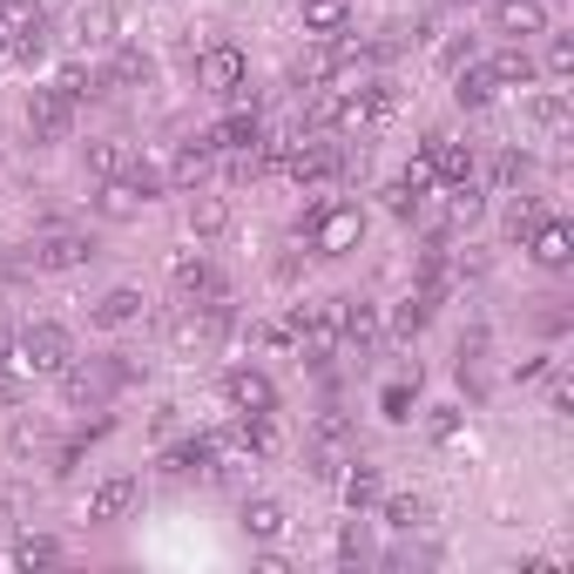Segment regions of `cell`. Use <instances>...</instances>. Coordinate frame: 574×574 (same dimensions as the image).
I'll list each match as a JSON object with an SVG mask.
<instances>
[{
  "instance_id": "6da1fadb",
  "label": "cell",
  "mask_w": 574,
  "mask_h": 574,
  "mask_svg": "<svg viewBox=\"0 0 574 574\" xmlns=\"http://www.w3.org/2000/svg\"><path fill=\"white\" fill-rule=\"evenodd\" d=\"M359 236H365V210H359V203H324V210H311V251H318V258L359 251Z\"/></svg>"
},
{
  "instance_id": "7a4b0ae2",
  "label": "cell",
  "mask_w": 574,
  "mask_h": 574,
  "mask_svg": "<svg viewBox=\"0 0 574 574\" xmlns=\"http://www.w3.org/2000/svg\"><path fill=\"white\" fill-rule=\"evenodd\" d=\"M14 352H21V365H28V372H48V379H61V372L74 365V339H68V324H48V318H41V324H28Z\"/></svg>"
},
{
  "instance_id": "3957f363",
  "label": "cell",
  "mask_w": 574,
  "mask_h": 574,
  "mask_svg": "<svg viewBox=\"0 0 574 574\" xmlns=\"http://www.w3.org/2000/svg\"><path fill=\"white\" fill-rule=\"evenodd\" d=\"M89 258H95V243L81 236V230H68V223H48V230L28 243V264H34V271H81Z\"/></svg>"
},
{
  "instance_id": "277c9868",
  "label": "cell",
  "mask_w": 574,
  "mask_h": 574,
  "mask_svg": "<svg viewBox=\"0 0 574 574\" xmlns=\"http://www.w3.org/2000/svg\"><path fill=\"white\" fill-rule=\"evenodd\" d=\"M298 339H304L311 359H332V352L345 345V298H332V304H298Z\"/></svg>"
},
{
  "instance_id": "5b68a950",
  "label": "cell",
  "mask_w": 574,
  "mask_h": 574,
  "mask_svg": "<svg viewBox=\"0 0 574 574\" xmlns=\"http://www.w3.org/2000/svg\"><path fill=\"white\" fill-rule=\"evenodd\" d=\"M28 135L34 142H68L74 135V102L61 89H34L28 95Z\"/></svg>"
},
{
  "instance_id": "8992f818",
  "label": "cell",
  "mask_w": 574,
  "mask_h": 574,
  "mask_svg": "<svg viewBox=\"0 0 574 574\" xmlns=\"http://www.w3.org/2000/svg\"><path fill=\"white\" fill-rule=\"evenodd\" d=\"M345 162H352V155H345L339 142H298V149L284 155V170H291L298 183H339Z\"/></svg>"
},
{
  "instance_id": "52a82bcc",
  "label": "cell",
  "mask_w": 574,
  "mask_h": 574,
  "mask_svg": "<svg viewBox=\"0 0 574 574\" xmlns=\"http://www.w3.org/2000/svg\"><path fill=\"white\" fill-rule=\"evenodd\" d=\"M197 81H203L210 95H236L243 81H251V61H243V48L216 41V48H203V61H197Z\"/></svg>"
},
{
  "instance_id": "ba28073f",
  "label": "cell",
  "mask_w": 574,
  "mask_h": 574,
  "mask_svg": "<svg viewBox=\"0 0 574 574\" xmlns=\"http://www.w3.org/2000/svg\"><path fill=\"white\" fill-rule=\"evenodd\" d=\"M223 392H230L236 413H278V385H271L264 372H251V365H236V372L223 379Z\"/></svg>"
},
{
  "instance_id": "9c48e42d",
  "label": "cell",
  "mask_w": 574,
  "mask_h": 574,
  "mask_svg": "<svg viewBox=\"0 0 574 574\" xmlns=\"http://www.w3.org/2000/svg\"><path fill=\"white\" fill-rule=\"evenodd\" d=\"M527 251H534V264H541V271H567V264H574V230H567V223H554V216H541V223H534V236H527Z\"/></svg>"
},
{
  "instance_id": "30bf717a",
  "label": "cell",
  "mask_w": 574,
  "mask_h": 574,
  "mask_svg": "<svg viewBox=\"0 0 574 574\" xmlns=\"http://www.w3.org/2000/svg\"><path fill=\"white\" fill-rule=\"evenodd\" d=\"M170 278H177V291H183L190 304H197V298H203V304H210V298H230V284L216 278V264H210V258H177V264H170Z\"/></svg>"
},
{
  "instance_id": "8fae6325",
  "label": "cell",
  "mask_w": 574,
  "mask_h": 574,
  "mask_svg": "<svg viewBox=\"0 0 574 574\" xmlns=\"http://www.w3.org/2000/svg\"><path fill=\"white\" fill-rule=\"evenodd\" d=\"M494 28H501L507 41L547 34V8H541V0H494Z\"/></svg>"
},
{
  "instance_id": "7c38bea8",
  "label": "cell",
  "mask_w": 574,
  "mask_h": 574,
  "mask_svg": "<svg viewBox=\"0 0 574 574\" xmlns=\"http://www.w3.org/2000/svg\"><path fill=\"white\" fill-rule=\"evenodd\" d=\"M258 135H264V129H258V109H230V115H223V122H216L203 142H210V149H230V155H243V149H258Z\"/></svg>"
},
{
  "instance_id": "4fadbf2b",
  "label": "cell",
  "mask_w": 574,
  "mask_h": 574,
  "mask_svg": "<svg viewBox=\"0 0 574 574\" xmlns=\"http://www.w3.org/2000/svg\"><path fill=\"white\" fill-rule=\"evenodd\" d=\"M102 332H122V324H135L142 318V291H129V284H115V291H102L95 298V311H89Z\"/></svg>"
},
{
  "instance_id": "5bb4252c",
  "label": "cell",
  "mask_w": 574,
  "mask_h": 574,
  "mask_svg": "<svg viewBox=\"0 0 574 574\" xmlns=\"http://www.w3.org/2000/svg\"><path fill=\"white\" fill-rule=\"evenodd\" d=\"M216 433H197V440H183V446H170V453H162V466H170V473H210L216 466Z\"/></svg>"
},
{
  "instance_id": "9a60e30c",
  "label": "cell",
  "mask_w": 574,
  "mask_h": 574,
  "mask_svg": "<svg viewBox=\"0 0 574 574\" xmlns=\"http://www.w3.org/2000/svg\"><path fill=\"white\" fill-rule=\"evenodd\" d=\"M345 28H352V0H304V34L332 41V34H345Z\"/></svg>"
},
{
  "instance_id": "2e32d148",
  "label": "cell",
  "mask_w": 574,
  "mask_h": 574,
  "mask_svg": "<svg viewBox=\"0 0 574 574\" xmlns=\"http://www.w3.org/2000/svg\"><path fill=\"white\" fill-rule=\"evenodd\" d=\"M149 74H155V61L142 48H115V61H109V74L95 81V89H142Z\"/></svg>"
},
{
  "instance_id": "e0dca14e",
  "label": "cell",
  "mask_w": 574,
  "mask_h": 574,
  "mask_svg": "<svg viewBox=\"0 0 574 574\" xmlns=\"http://www.w3.org/2000/svg\"><path fill=\"white\" fill-rule=\"evenodd\" d=\"M494 95H501V81H494V68H473V61H466V68L453 74V102H460V109H486Z\"/></svg>"
},
{
  "instance_id": "ac0fdd59",
  "label": "cell",
  "mask_w": 574,
  "mask_h": 574,
  "mask_svg": "<svg viewBox=\"0 0 574 574\" xmlns=\"http://www.w3.org/2000/svg\"><path fill=\"white\" fill-rule=\"evenodd\" d=\"M129 507H135V480H129V473H115V480H102V486H95L89 521H122Z\"/></svg>"
},
{
  "instance_id": "d6986e66",
  "label": "cell",
  "mask_w": 574,
  "mask_h": 574,
  "mask_svg": "<svg viewBox=\"0 0 574 574\" xmlns=\"http://www.w3.org/2000/svg\"><path fill=\"white\" fill-rule=\"evenodd\" d=\"M210 162H216V149H210V142H183V149H177V162H170V183H177V190H197V183L210 177Z\"/></svg>"
},
{
  "instance_id": "ffe728a7",
  "label": "cell",
  "mask_w": 574,
  "mask_h": 574,
  "mask_svg": "<svg viewBox=\"0 0 574 574\" xmlns=\"http://www.w3.org/2000/svg\"><path fill=\"white\" fill-rule=\"evenodd\" d=\"M95 203H102V216H115V223H129V216L142 210V190H135L129 177H102V197H95Z\"/></svg>"
},
{
  "instance_id": "44dd1931",
  "label": "cell",
  "mask_w": 574,
  "mask_h": 574,
  "mask_svg": "<svg viewBox=\"0 0 574 574\" xmlns=\"http://www.w3.org/2000/svg\"><path fill=\"white\" fill-rule=\"evenodd\" d=\"M243 534H251V541H278L284 534V507L278 501H243Z\"/></svg>"
},
{
  "instance_id": "7402d4cb",
  "label": "cell",
  "mask_w": 574,
  "mask_h": 574,
  "mask_svg": "<svg viewBox=\"0 0 574 574\" xmlns=\"http://www.w3.org/2000/svg\"><path fill=\"white\" fill-rule=\"evenodd\" d=\"M8 561H14V567H54V561H61V547H54L48 534H21V541L8 547Z\"/></svg>"
},
{
  "instance_id": "603a6c76",
  "label": "cell",
  "mask_w": 574,
  "mask_h": 574,
  "mask_svg": "<svg viewBox=\"0 0 574 574\" xmlns=\"http://www.w3.org/2000/svg\"><path fill=\"white\" fill-rule=\"evenodd\" d=\"M372 501H379V466L352 460V473H345V507L359 514V507H372Z\"/></svg>"
},
{
  "instance_id": "cb8c5ba5",
  "label": "cell",
  "mask_w": 574,
  "mask_h": 574,
  "mask_svg": "<svg viewBox=\"0 0 574 574\" xmlns=\"http://www.w3.org/2000/svg\"><path fill=\"white\" fill-rule=\"evenodd\" d=\"M486 68H494V81H501V89H507V81H521V89L534 81V61H527V48H521V41H514V48H501Z\"/></svg>"
},
{
  "instance_id": "d4e9b609",
  "label": "cell",
  "mask_w": 574,
  "mask_h": 574,
  "mask_svg": "<svg viewBox=\"0 0 574 574\" xmlns=\"http://www.w3.org/2000/svg\"><path fill=\"white\" fill-rule=\"evenodd\" d=\"M345 339H352V345H372V339H379V311H372L365 298H345Z\"/></svg>"
},
{
  "instance_id": "484cf974",
  "label": "cell",
  "mask_w": 574,
  "mask_h": 574,
  "mask_svg": "<svg viewBox=\"0 0 574 574\" xmlns=\"http://www.w3.org/2000/svg\"><path fill=\"white\" fill-rule=\"evenodd\" d=\"M223 223H230V210H223L216 197H190V230H197V236H216Z\"/></svg>"
},
{
  "instance_id": "4316f807",
  "label": "cell",
  "mask_w": 574,
  "mask_h": 574,
  "mask_svg": "<svg viewBox=\"0 0 574 574\" xmlns=\"http://www.w3.org/2000/svg\"><path fill=\"white\" fill-rule=\"evenodd\" d=\"M426 318H433V298H426V291H413V298L399 304V318H392V332H399V339H413V332H420Z\"/></svg>"
},
{
  "instance_id": "83f0119b",
  "label": "cell",
  "mask_w": 574,
  "mask_h": 574,
  "mask_svg": "<svg viewBox=\"0 0 574 574\" xmlns=\"http://www.w3.org/2000/svg\"><path fill=\"white\" fill-rule=\"evenodd\" d=\"M385 521H392V527H399V534H413V527H420V521H426V507H420V501H413V494H399V501H385Z\"/></svg>"
},
{
  "instance_id": "f1b7e54d",
  "label": "cell",
  "mask_w": 574,
  "mask_h": 574,
  "mask_svg": "<svg viewBox=\"0 0 574 574\" xmlns=\"http://www.w3.org/2000/svg\"><path fill=\"white\" fill-rule=\"evenodd\" d=\"M541 216H547V210H541L534 197H521V203L507 210V236H514V243H521V236H534V223H541Z\"/></svg>"
},
{
  "instance_id": "f546056e",
  "label": "cell",
  "mask_w": 574,
  "mask_h": 574,
  "mask_svg": "<svg viewBox=\"0 0 574 574\" xmlns=\"http://www.w3.org/2000/svg\"><path fill=\"white\" fill-rule=\"evenodd\" d=\"M122 162H129L122 142H89V170H95V177H122Z\"/></svg>"
},
{
  "instance_id": "4dcf8cb0",
  "label": "cell",
  "mask_w": 574,
  "mask_h": 574,
  "mask_svg": "<svg viewBox=\"0 0 574 574\" xmlns=\"http://www.w3.org/2000/svg\"><path fill=\"white\" fill-rule=\"evenodd\" d=\"M54 89H61L68 102H81V95H95V74H89V68L74 61V68H61V74H54Z\"/></svg>"
},
{
  "instance_id": "1f68e13d",
  "label": "cell",
  "mask_w": 574,
  "mask_h": 574,
  "mask_svg": "<svg viewBox=\"0 0 574 574\" xmlns=\"http://www.w3.org/2000/svg\"><path fill=\"white\" fill-rule=\"evenodd\" d=\"M413 385H420V379H413ZM413 385H405V379L385 385V399H379V405H385V420H413Z\"/></svg>"
},
{
  "instance_id": "d6a6232c",
  "label": "cell",
  "mask_w": 574,
  "mask_h": 574,
  "mask_svg": "<svg viewBox=\"0 0 574 574\" xmlns=\"http://www.w3.org/2000/svg\"><path fill=\"white\" fill-rule=\"evenodd\" d=\"M399 183H405V190H413V197H426V190H433V183H440V177H433V155H426V149H420V155H413V162H405V177H399Z\"/></svg>"
},
{
  "instance_id": "836d02e7",
  "label": "cell",
  "mask_w": 574,
  "mask_h": 574,
  "mask_svg": "<svg viewBox=\"0 0 574 574\" xmlns=\"http://www.w3.org/2000/svg\"><path fill=\"white\" fill-rule=\"evenodd\" d=\"M547 74H554V81H567V74H574V41H567V34H561V41H547Z\"/></svg>"
},
{
  "instance_id": "e575fe53",
  "label": "cell",
  "mask_w": 574,
  "mask_h": 574,
  "mask_svg": "<svg viewBox=\"0 0 574 574\" xmlns=\"http://www.w3.org/2000/svg\"><path fill=\"white\" fill-rule=\"evenodd\" d=\"M115 8H95V14H81V41H115Z\"/></svg>"
},
{
  "instance_id": "d590c367",
  "label": "cell",
  "mask_w": 574,
  "mask_h": 574,
  "mask_svg": "<svg viewBox=\"0 0 574 574\" xmlns=\"http://www.w3.org/2000/svg\"><path fill=\"white\" fill-rule=\"evenodd\" d=\"M494 177H501V190H514V183L527 177V155H521V149H507V155L494 162Z\"/></svg>"
},
{
  "instance_id": "8d00e7d4",
  "label": "cell",
  "mask_w": 574,
  "mask_h": 574,
  "mask_svg": "<svg viewBox=\"0 0 574 574\" xmlns=\"http://www.w3.org/2000/svg\"><path fill=\"white\" fill-rule=\"evenodd\" d=\"M534 122H541V129H561V122H567V102H561V95H541V102H534Z\"/></svg>"
},
{
  "instance_id": "74e56055",
  "label": "cell",
  "mask_w": 574,
  "mask_h": 574,
  "mask_svg": "<svg viewBox=\"0 0 574 574\" xmlns=\"http://www.w3.org/2000/svg\"><path fill=\"white\" fill-rule=\"evenodd\" d=\"M129 183H135V190H142V203H149V197L162 190V170H149V162H135V170H129Z\"/></svg>"
},
{
  "instance_id": "f35d334b",
  "label": "cell",
  "mask_w": 574,
  "mask_h": 574,
  "mask_svg": "<svg viewBox=\"0 0 574 574\" xmlns=\"http://www.w3.org/2000/svg\"><path fill=\"white\" fill-rule=\"evenodd\" d=\"M41 440H48V433H41V426H34V420H21V426H14V453H34V446H41Z\"/></svg>"
},
{
  "instance_id": "ab89813d",
  "label": "cell",
  "mask_w": 574,
  "mask_h": 574,
  "mask_svg": "<svg viewBox=\"0 0 574 574\" xmlns=\"http://www.w3.org/2000/svg\"><path fill=\"white\" fill-rule=\"evenodd\" d=\"M466 8H473V0H466Z\"/></svg>"
}]
</instances>
